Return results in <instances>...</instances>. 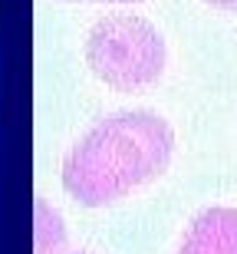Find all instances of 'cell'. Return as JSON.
Masks as SVG:
<instances>
[{"label": "cell", "mask_w": 237, "mask_h": 254, "mask_svg": "<svg viewBox=\"0 0 237 254\" xmlns=\"http://www.w3.org/2000/svg\"><path fill=\"white\" fill-rule=\"evenodd\" d=\"M86 63L105 86L132 93L165 73V40L135 13H109L86 37Z\"/></svg>", "instance_id": "2"}, {"label": "cell", "mask_w": 237, "mask_h": 254, "mask_svg": "<svg viewBox=\"0 0 237 254\" xmlns=\"http://www.w3.org/2000/svg\"><path fill=\"white\" fill-rule=\"evenodd\" d=\"M208 7H218V10H237V0H204Z\"/></svg>", "instance_id": "5"}, {"label": "cell", "mask_w": 237, "mask_h": 254, "mask_svg": "<svg viewBox=\"0 0 237 254\" xmlns=\"http://www.w3.org/2000/svg\"><path fill=\"white\" fill-rule=\"evenodd\" d=\"M66 235H63V218L56 208H49L43 198H37V254H59Z\"/></svg>", "instance_id": "4"}, {"label": "cell", "mask_w": 237, "mask_h": 254, "mask_svg": "<svg viewBox=\"0 0 237 254\" xmlns=\"http://www.w3.org/2000/svg\"><path fill=\"white\" fill-rule=\"evenodd\" d=\"M175 254H237V208L201 211Z\"/></svg>", "instance_id": "3"}, {"label": "cell", "mask_w": 237, "mask_h": 254, "mask_svg": "<svg viewBox=\"0 0 237 254\" xmlns=\"http://www.w3.org/2000/svg\"><path fill=\"white\" fill-rule=\"evenodd\" d=\"M76 254H95V251H76Z\"/></svg>", "instance_id": "7"}, {"label": "cell", "mask_w": 237, "mask_h": 254, "mask_svg": "<svg viewBox=\"0 0 237 254\" xmlns=\"http://www.w3.org/2000/svg\"><path fill=\"white\" fill-rule=\"evenodd\" d=\"M175 132L158 113L122 109L99 119L63 159V189L86 208H102L168 169Z\"/></svg>", "instance_id": "1"}, {"label": "cell", "mask_w": 237, "mask_h": 254, "mask_svg": "<svg viewBox=\"0 0 237 254\" xmlns=\"http://www.w3.org/2000/svg\"><path fill=\"white\" fill-rule=\"evenodd\" d=\"M99 3H135V0H99Z\"/></svg>", "instance_id": "6"}]
</instances>
